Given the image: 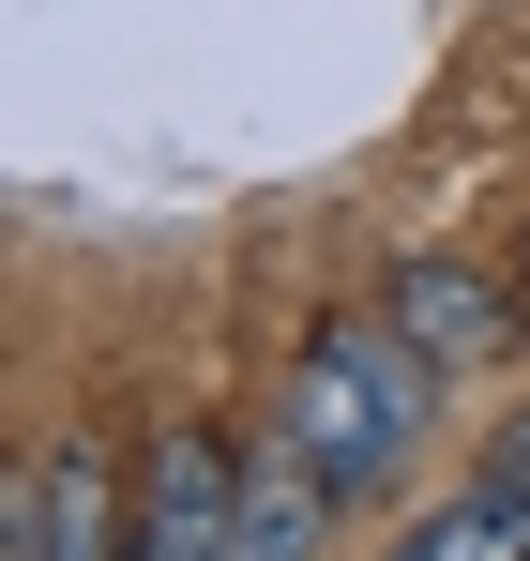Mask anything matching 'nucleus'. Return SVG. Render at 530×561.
I'll return each mask as SVG.
<instances>
[{
    "instance_id": "nucleus-1",
    "label": "nucleus",
    "mask_w": 530,
    "mask_h": 561,
    "mask_svg": "<svg viewBox=\"0 0 530 561\" xmlns=\"http://www.w3.org/2000/svg\"><path fill=\"white\" fill-rule=\"evenodd\" d=\"M425 425H440V365L410 350V319H394V304H379V319H319V334H303V365H288V394H273V440L319 470L334 501L394 485V470L425 456Z\"/></svg>"
},
{
    "instance_id": "nucleus-2",
    "label": "nucleus",
    "mask_w": 530,
    "mask_h": 561,
    "mask_svg": "<svg viewBox=\"0 0 530 561\" xmlns=\"http://www.w3.org/2000/svg\"><path fill=\"white\" fill-rule=\"evenodd\" d=\"M394 319H410V350H425L440 379L530 350V288H516V259H500V274H485V259H410V274H394Z\"/></svg>"
},
{
    "instance_id": "nucleus-4",
    "label": "nucleus",
    "mask_w": 530,
    "mask_h": 561,
    "mask_svg": "<svg viewBox=\"0 0 530 561\" xmlns=\"http://www.w3.org/2000/svg\"><path fill=\"white\" fill-rule=\"evenodd\" d=\"M334 516H349V501L288 456V440H258V456H243V531H228V561H319Z\"/></svg>"
},
{
    "instance_id": "nucleus-3",
    "label": "nucleus",
    "mask_w": 530,
    "mask_h": 561,
    "mask_svg": "<svg viewBox=\"0 0 530 561\" xmlns=\"http://www.w3.org/2000/svg\"><path fill=\"white\" fill-rule=\"evenodd\" d=\"M122 547H137V501H106L91 456H31V470H15L0 561H122Z\"/></svg>"
},
{
    "instance_id": "nucleus-5",
    "label": "nucleus",
    "mask_w": 530,
    "mask_h": 561,
    "mask_svg": "<svg viewBox=\"0 0 530 561\" xmlns=\"http://www.w3.org/2000/svg\"><path fill=\"white\" fill-rule=\"evenodd\" d=\"M379 561H530V485L470 470V485H440L425 516H394V547H379Z\"/></svg>"
},
{
    "instance_id": "nucleus-6",
    "label": "nucleus",
    "mask_w": 530,
    "mask_h": 561,
    "mask_svg": "<svg viewBox=\"0 0 530 561\" xmlns=\"http://www.w3.org/2000/svg\"><path fill=\"white\" fill-rule=\"evenodd\" d=\"M485 470H500V485H530V394L500 410V425H485Z\"/></svg>"
},
{
    "instance_id": "nucleus-7",
    "label": "nucleus",
    "mask_w": 530,
    "mask_h": 561,
    "mask_svg": "<svg viewBox=\"0 0 530 561\" xmlns=\"http://www.w3.org/2000/svg\"><path fill=\"white\" fill-rule=\"evenodd\" d=\"M516 288H530V228H516Z\"/></svg>"
}]
</instances>
